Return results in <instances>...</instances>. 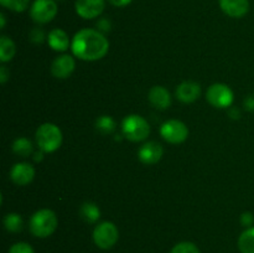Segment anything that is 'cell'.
<instances>
[{"instance_id": "277c9868", "label": "cell", "mask_w": 254, "mask_h": 253, "mask_svg": "<svg viewBox=\"0 0 254 253\" xmlns=\"http://www.w3.org/2000/svg\"><path fill=\"white\" fill-rule=\"evenodd\" d=\"M123 135L130 141H143L150 134V126L145 118L138 114H130L123 119L122 123Z\"/></svg>"}, {"instance_id": "ba28073f", "label": "cell", "mask_w": 254, "mask_h": 253, "mask_svg": "<svg viewBox=\"0 0 254 253\" xmlns=\"http://www.w3.org/2000/svg\"><path fill=\"white\" fill-rule=\"evenodd\" d=\"M160 134L168 143L180 144L189 136V129L185 123L178 119L165 122L160 128Z\"/></svg>"}, {"instance_id": "30bf717a", "label": "cell", "mask_w": 254, "mask_h": 253, "mask_svg": "<svg viewBox=\"0 0 254 253\" xmlns=\"http://www.w3.org/2000/svg\"><path fill=\"white\" fill-rule=\"evenodd\" d=\"M35 178V169L29 163H17L10 170V179L16 185L24 186L31 183Z\"/></svg>"}, {"instance_id": "f546056e", "label": "cell", "mask_w": 254, "mask_h": 253, "mask_svg": "<svg viewBox=\"0 0 254 253\" xmlns=\"http://www.w3.org/2000/svg\"><path fill=\"white\" fill-rule=\"evenodd\" d=\"M7 78H9V69L5 66H1L0 67V82L4 84L7 81Z\"/></svg>"}, {"instance_id": "2e32d148", "label": "cell", "mask_w": 254, "mask_h": 253, "mask_svg": "<svg viewBox=\"0 0 254 253\" xmlns=\"http://www.w3.org/2000/svg\"><path fill=\"white\" fill-rule=\"evenodd\" d=\"M50 47L55 51L64 52L69 47V37L62 29H54L47 36Z\"/></svg>"}, {"instance_id": "ffe728a7", "label": "cell", "mask_w": 254, "mask_h": 253, "mask_svg": "<svg viewBox=\"0 0 254 253\" xmlns=\"http://www.w3.org/2000/svg\"><path fill=\"white\" fill-rule=\"evenodd\" d=\"M12 151H14L16 155L22 156V158H27L32 154L34 149H32V143L27 138H17L16 140L12 144Z\"/></svg>"}, {"instance_id": "52a82bcc", "label": "cell", "mask_w": 254, "mask_h": 253, "mask_svg": "<svg viewBox=\"0 0 254 253\" xmlns=\"http://www.w3.org/2000/svg\"><path fill=\"white\" fill-rule=\"evenodd\" d=\"M233 92L227 84L215 83L207 89L206 98L216 108H228L233 103Z\"/></svg>"}, {"instance_id": "f1b7e54d", "label": "cell", "mask_w": 254, "mask_h": 253, "mask_svg": "<svg viewBox=\"0 0 254 253\" xmlns=\"http://www.w3.org/2000/svg\"><path fill=\"white\" fill-rule=\"evenodd\" d=\"M245 107L247 111L250 112L254 111V94H252V96H248L247 98L245 99Z\"/></svg>"}, {"instance_id": "7c38bea8", "label": "cell", "mask_w": 254, "mask_h": 253, "mask_svg": "<svg viewBox=\"0 0 254 253\" xmlns=\"http://www.w3.org/2000/svg\"><path fill=\"white\" fill-rule=\"evenodd\" d=\"M163 146H161V144L156 143V141H148L144 145H141V148L138 151V156L141 163L148 164V165H153V164L158 163L163 158Z\"/></svg>"}, {"instance_id": "d6986e66", "label": "cell", "mask_w": 254, "mask_h": 253, "mask_svg": "<svg viewBox=\"0 0 254 253\" xmlns=\"http://www.w3.org/2000/svg\"><path fill=\"white\" fill-rule=\"evenodd\" d=\"M15 52H16V49H15L14 41L7 36L0 37V61H10L14 57Z\"/></svg>"}, {"instance_id": "8fae6325", "label": "cell", "mask_w": 254, "mask_h": 253, "mask_svg": "<svg viewBox=\"0 0 254 253\" xmlns=\"http://www.w3.org/2000/svg\"><path fill=\"white\" fill-rule=\"evenodd\" d=\"M74 67H76V62L73 57L69 55H62L52 62L51 72L56 78L64 79L71 76L72 72L74 71Z\"/></svg>"}, {"instance_id": "e0dca14e", "label": "cell", "mask_w": 254, "mask_h": 253, "mask_svg": "<svg viewBox=\"0 0 254 253\" xmlns=\"http://www.w3.org/2000/svg\"><path fill=\"white\" fill-rule=\"evenodd\" d=\"M79 215L86 222L94 223L101 217V210L94 202H84L79 208Z\"/></svg>"}, {"instance_id": "5bb4252c", "label": "cell", "mask_w": 254, "mask_h": 253, "mask_svg": "<svg viewBox=\"0 0 254 253\" xmlns=\"http://www.w3.org/2000/svg\"><path fill=\"white\" fill-rule=\"evenodd\" d=\"M201 87L200 84L193 81H185L179 84L176 88V97L184 103H192L200 97Z\"/></svg>"}, {"instance_id": "7a4b0ae2", "label": "cell", "mask_w": 254, "mask_h": 253, "mask_svg": "<svg viewBox=\"0 0 254 253\" xmlns=\"http://www.w3.org/2000/svg\"><path fill=\"white\" fill-rule=\"evenodd\" d=\"M59 220L56 213L49 208H44L31 216L29 222L30 231L35 237L46 238L56 231Z\"/></svg>"}, {"instance_id": "836d02e7", "label": "cell", "mask_w": 254, "mask_h": 253, "mask_svg": "<svg viewBox=\"0 0 254 253\" xmlns=\"http://www.w3.org/2000/svg\"><path fill=\"white\" fill-rule=\"evenodd\" d=\"M0 21H1V24H0V29H4V27H5V16H4V14H0Z\"/></svg>"}, {"instance_id": "83f0119b", "label": "cell", "mask_w": 254, "mask_h": 253, "mask_svg": "<svg viewBox=\"0 0 254 253\" xmlns=\"http://www.w3.org/2000/svg\"><path fill=\"white\" fill-rule=\"evenodd\" d=\"M97 26L101 32H107L111 30V21L108 19H101L97 22Z\"/></svg>"}, {"instance_id": "cb8c5ba5", "label": "cell", "mask_w": 254, "mask_h": 253, "mask_svg": "<svg viewBox=\"0 0 254 253\" xmlns=\"http://www.w3.org/2000/svg\"><path fill=\"white\" fill-rule=\"evenodd\" d=\"M170 253H201L198 250L197 246L192 242H180L178 245L174 246V248L171 250Z\"/></svg>"}, {"instance_id": "d4e9b609", "label": "cell", "mask_w": 254, "mask_h": 253, "mask_svg": "<svg viewBox=\"0 0 254 253\" xmlns=\"http://www.w3.org/2000/svg\"><path fill=\"white\" fill-rule=\"evenodd\" d=\"M9 253H35L34 248L26 242H17L10 247Z\"/></svg>"}, {"instance_id": "8992f818", "label": "cell", "mask_w": 254, "mask_h": 253, "mask_svg": "<svg viewBox=\"0 0 254 253\" xmlns=\"http://www.w3.org/2000/svg\"><path fill=\"white\" fill-rule=\"evenodd\" d=\"M57 10L55 0H35L30 7V16L36 24H47L55 19Z\"/></svg>"}, {"instance_id": "9a60e30c", "label": "cell", "mask_w": 254, "mask_h": 253, "mask_svg": "<svg viewBox=\"0 0 254 253\" xmlns=\"http://www.w3.org/2000/svg\"><path fill=\"white\" fill-rule=\"evenodd\" d=\"M149 102L155 107L156 109H164L168 108L171 104V94L165 87L163 86H154L149 91Z\"/></svg>"}, {"instance_id": "7402d4cb", "label": "cell", "mask_w": 254, "mask_h": 253, "mask_svg": "<svg viewBox=\"0 0 254 253\" xmlns=\"http://www.w3.org/2000/svg\"><path fill=\"white\" fill-rule=\"evenodd\" d=\"M96 128L102 134H112L116 130V121L111 116H102L96 121Z\"/></svg>"}, {"instance_id": "44dd1931", "label": "cell", "mask_w": 254, "mask_h": 253, "mask_svg": "<svg viewBox=\"0 0 254 253\" xmlns=\"http://www.w3.org/2000/svg\"><path fill=\"white\" fill-rule=\"evenodd\" d=\"M22 218L19 213H7L4 218V226L9 232L16 233L22 230Z\"/></svg>"}, {"instance_id": "603a6c76", "label": "cell", "mask_w": 254, "mask_h": 253, "mask_svg": "<svg viewBox=\"0 0 254 253\" xmlns=\"http://www.w3.org/2000/svg\"><path fill=\"white\" fill-rule=\"evenodd\" d=\"M0 4L15 12H22L29 7L30 0H0Z\"/></svg>"}, {"instance_id": "9c48e42d", "label": "cell", "mask_w": 254, "mask_h": 253, "mask_svg": "<svg viewBox=\"0 0 254 253\" xmlns=\"http://www.w3.org/2000/svg\"><path fill=\"white\" fill-rule=\"evenodd\" d=\"M106 1L104 0H76V12L83 19H96L103 12Z\"/></svg>"}, {"instance_id": "5b68a950", "label": "cell", "mask_w": 254, "mask_h": 253, "mask_svg": "<svg viewBox=\"0 0 254 253\" xmlns=\"http://www.w3.org/2000/svg\"><path fill=\"white\" fill-rule=\"evenodd\" d=\"M119 238V231L113 222L104 221L98 223L93 231V241L101 250H109L113 247Z\"/></svg>"}, {"instance_id": "1f68e13d", "label": "cell", "mask_w": 254, "mask_h": 253, "mask_svg": "<svg viewBox=\"0 0 254 253\" xmlns=\"http://www.w3.org/2000/svg\"><path fill=\"white\" fill-rule=\"evenodd\" d=\"M228 114H230L231 118L233 119H238L241 117V112L238 111L237 108H231L230 112H228Z\"/></svg>"}, {"instance_id": "6da1fadb", "label": "cell", "mask_w": 254, "mask_h": 253, "mask_svg": "<svg viewBox=\"0 0 254 253\" xmlns=\"http://www.w3.org/2000/svg\"><path fill=\"white\" fill-rule=\"evenodd\" d=\"M71 49L74 56L83 61H97L107 55L109 41L99 30L82 29L72 39Z\"/></svg>"}, {"instance_id": "4fadbf2b", "label": "cell", "mask_w": 254, "mask_h": 253, "mask_svg": "<svg viewBox=\"0 0 254 253\" xmlns=\"http://www.w3.org/2000/svg\"><path fill=\"white\" fill-rule=\"evenodd\" d=\"M220 6L231 17H243L250 11V0H220Z\"/></svg>"}, {"instance_id": "d6a6232c", "label": "cell", "mask_w": 254, "mask_h": 253, "mask_svg": "<svg viewBox=\"0 0 254 253\" xmlns=\"http://www.w3.org/2000/svg\"><path fill=\"white\" fill-rule=\"evenodd\" d=\"M44 159V151H39V153L34 154V160L35 161H41Z\"/></svg>"}, {"instance_id": "3957f363", "label": "cell", "mask_w": 254, "mask_h": 253, "mask_svg": "<svg viewBox=\"0 0 254 253\" xmlns=\"http://www.w3.org/2000/svg\"><path fill=\"white\" fill-rule=\"evenodd\" d=\"M36 144L44 153H54L62 144V131L56 124L45 123L36 130Z\"/></svg>"}, {"instance_id": "ac0fdd59", "label": "cell", "mask_w": 254, "mask_h": 253, "mask_svg": "<svg viewBox=\"0 0 254 253\" xmlns=\"http://www.w3.org/2000/svg\"><path fill=\"white\" fill-rule=\"evenodd\" d=\"M238 248L241 253H254V227L247 228L238 238Z\"/></svg>"}, {"instance_id": "484cf974", "label": "cell", "mask_w": 254, "mask_h": 253, "mask_svg": "<svg viewBox=\"0 0 254 253\" xmlns=\"http://www.w3.org/2000/svg\"><path fill=\"white\" fill-rule=\"evenodd\" d=\"M30 40L35 44H41L45 40V34L40 27H35L31 32H30Z\"/></svg>"}, {"instance_id": "4316f807", "label": "cell", "mask_w": 254, "mask_h": 253, "mask_svg": "<svg viewBox=\"0 0 254 253\" xmlns=\"http://www.w3.org/2000/svg\"><path fill=\"white\" fill-rule=\"evenodd\" d=\"M253 222H254V217H253L252 213L251 212L242 213V216H241V223H242V226L250 228V227H252Z\"/></svg>"}, {"instance_id": "4dcf8cb0", "label": "cell", "mask_w": 254, "mask_h": 253, "mask_svg": "<svg viewBox=\"0 0 254 253\" xmlns=\"http://www.w3.org/2000/svg\"><path fill=\"white\" fill-rule=\"evenodd\" d=\"M108 1L111 2L112 5H114V6L123 7V6H127V5L130 4L133 0H108Z\"/></svg>"}]
</instances>
